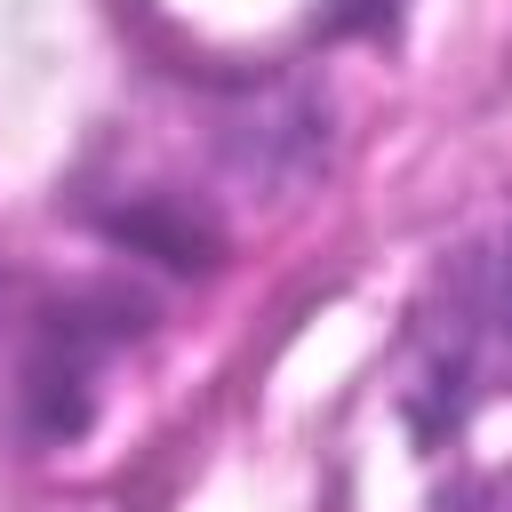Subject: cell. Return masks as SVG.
Returning <instances> with one entry per match:
<instances>
[{"mask_svg":"<svg viewBox=\"0 0 512 512\" xmlns=\"http://www.w3.org/2000/svg\"><path fill=\"white\" fill-rule=\"evenodd\" d=\"M96 312H104V304H64V312H48V328H40L32 360H24V400H32V424H40L48 440H64V432L88 424L96 368L112 360L120 336H136V304H120L104 328H88Z\"/></svg>","mask_w":512,"mask_h":512,"instance_id":"1","label":"cell"},{"mask_svg":"<svg viewBox=\"0 0 512 512\" xmlns=\"http://www.w3.org/2000/svg\"><path fill=\"white\" fill-rule=\"evenodd\" d=\"M496 312H504V336H512V256H504V304Z\"/></svg>","mask_w":512,"mask_h":512,"instance_id":"2","label":"cell"}]
</instances>
